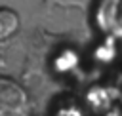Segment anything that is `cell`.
Returning <instances> with one entry per match:
<instances>
[{
  "label": "cell",
  "mask_w": 122,
  "mask_h": 116,
  "mask_svg": "<svg viewBox=\"0 0 122 116\" xmlns=\"http://www.w3.org/2000/svg\"><path fill=\"white\" fill-rule=\"evenodd\" d=\"M0 116H32L27 89L10 76H0Z\"/></svg>",
  "instance_id": "cell-1"
},
{
  "label": "cell",
  "mask_w": 122,
  "mask_h": 116,
  "mask_svg": "<svg viewBox=\"0 0 122 116\" xmlns=\"http://www.w3.org/2000/svg\"><path fill=\"white\" fill-rule=\"evenodd\" d=\"M122 0H101L93 10V21L103 32H112L118 25L116 11L120 10Z\"/></svg>",
  "instance_id": "cell-2"
},
{
  "label": "cell",
  "mask_w": 122,
  "mask_h": 116,
  "mask_svg": "<svg viewBox=\"0 0 122 116\" xmlns=\"http://www.w3.org/2000/svg\"><path fill=\"white\" fill-rule=\"evenodd\" d=\"M21 27V17L13 8L0 6V42L10 40Z\"/></svg>",
  "instance_id": "cell-3"
},
{
  "label": "cell",
  "mask_w": 122,
  "mask_h": 116,
  "mask_svg": "<svg viewBox=\"0 0 122 116\" xmlns=\"http://www.w3.org/2000/svg\"><path fill=\"white\" fill-rule=\"evenodd\" d=\"M48 10L51 8H61V10H80L86 11L92 4V0H42Z\"/></svg>",
  "instance_id": "cell-4"
}]
</instances>
